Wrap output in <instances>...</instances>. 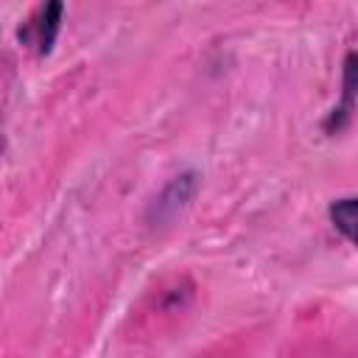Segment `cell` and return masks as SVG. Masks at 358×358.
Listing matches in <instances>:
<instances>
[{"label":"cell","mask_w":358,"mask_h":358,"mask_svg":"<svg viewBox=\"0 0 358 358\" xmlns=\"http://www.w3.org/2000/svg\"><path fill=\"white\" fill-rule=\"evenodd\" d=\"M330 221L336 227V232L344 238V241H355V199L352 196H344V199H336L330 204Z\"/></svg>","instance_id":"3957f363"},{"label":"cell","mask_w":358,"mask_h":358,"mask_svg":"<svg viewBox=\"0 0 358 358\" xmlns=\"http://www.w3.org/2000/svg\"><path fill=\"white\" fill-rule=\"evenodd\" d=\"M352 95H355V56L347 53L344 59V92H341V103L327 115L324 120V129L333 134V131H341L350 120V112H352Z\"/></svg>","instance_id":"7a4b0ae2"},{"label":"cell","mask_w":358,"mask_h":358,"mask_svg":"<svg viewBox=\"0 0 358 358\" xmlns=\"http://www.w3.org/2000/svg\"><path fill=\"white\" fill-rule=\"evenodd\" d=\"M62 17H64V0H42L36 14L20 28V42L34 48L36 56H48L59 36Z\"/></svg>","instance_id":"6da1fadb"}]
</instances>
